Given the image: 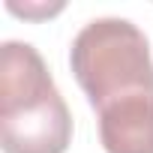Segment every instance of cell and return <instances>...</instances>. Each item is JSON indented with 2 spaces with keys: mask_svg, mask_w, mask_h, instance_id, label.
<instances>
[{
  "mask_svg": "<svg viewBox=\"0 0 153 153\" xmlns=\"http://www.w3.org/2000/svg\"><path fill=\"white\" fill-rule=\"evenodd\" d=\"M69 66L87 102L102 111L120 99L153 96V54L129 18H93L72 39Z\"/></svg>",
  "mask_w": 153,
  "mask_h": 153,
  "instance_id": "2",
  "label": "cell"
},
{
  "mask_svg": "<svg viewBox=\"0 0 153 153\" xmlns=\"http://www.w3.org/2000/svg\"><path fill=\"white\" fill-rule=\"evenodd\" d=\"M96 114L105 153H153V96L120 99Z\"/></svg>",
  "mask_w": 153,
  "mask_h": 153,
  "instance_id": "3",
  "label": "cell"
},
{
  "mask_svg": "<svg viewBox=\"0 0 153 153\" xmlns=\"http://www.w3.org/2000/svg\"><path fill=\"white\" fill-rule=\"evenodd\" d=\"M6 9L12 15H21V18H51V15H57L63 9V3H24L21 6V3H15V0H9Z\"/></svg>",
  "mask_w": 153,
  "mask_h": 153,
  "instance_id": "4",
  "label": "cell"
},
{
  "mask_svg": "<svg viewBox=\"0 0 153 153\" xmlns=\"http://www.w3.org/2000/svg\"><path fill=\"white\" fill-rule=\"evenodd\" d=\"M72 114L42 54L9 39L0 51V147L3 153H66Z\"/></svg>",
  "mask_w": 153,
  "mask_h": 153,
  "instance_id": "1",
  "label": "cell"
}]
</instances>
